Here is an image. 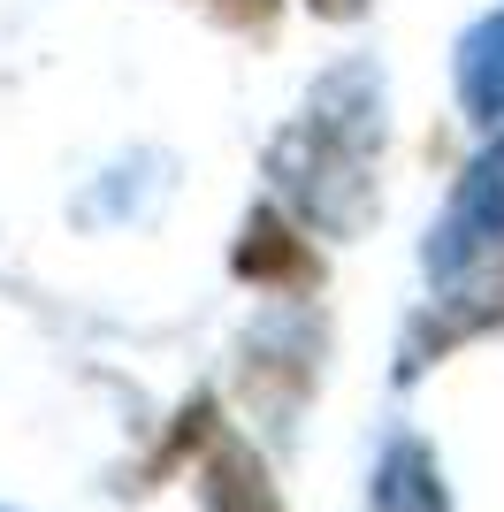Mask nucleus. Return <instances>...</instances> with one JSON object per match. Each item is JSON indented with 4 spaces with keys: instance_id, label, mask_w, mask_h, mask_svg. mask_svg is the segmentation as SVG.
I'll return each instance as SVG.
<instances>
[{
    "instance_id": "f257e3e1",
    "label": "nucleus",
    "mask_w": 504,
    "mask_h": 512,
    "mask_svg": "<svg viewBox=\"0 0 504 512\" xmlns=\"http://www.w3.org/2000/svg\"><path fill=\"white\" fill-rule=\"evenodd\" d=\"M207 8H222L230 23H268L275 16V0H207Z\"/></svg>"
},
{
    "instance_id": "f03ea898",
    "label": "nucleus",
    "mask_w": 504,
    "mask_h": 512,
    "mask_svg": "<svg viewBox=\"0 0 504 512\" xmlns=\"http://www.w3.org/2000/svg\"><path fill=\"white\" fill-rule=\"evenodd\" d=\"M321 8H329V16H344V8H359V0H321Z\"/></svg>"
}]
</instances>
